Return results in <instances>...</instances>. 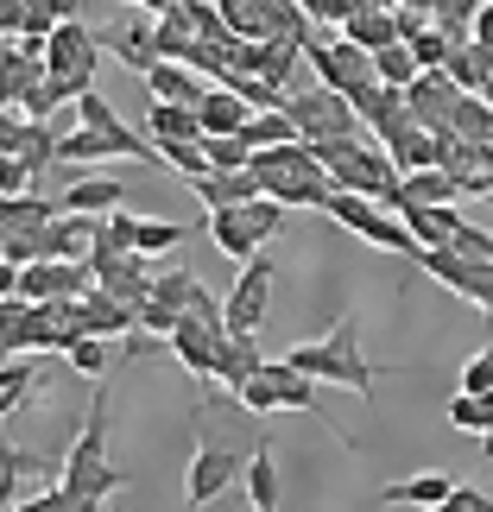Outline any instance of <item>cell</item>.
<instances>
[{
	"instance_id": "obj_21",
	"label": "cell",
	"mask_w": 493,
	"mask_h": 512,
	"mask_svg": "<svg viewBox=\"0 0 493 512\" xmlns=\"http://www.w3.org/2000/svg\"><path fill=\"white\" fill-rule=\"evenodd\" d=\"M247 506L253 512H279V500H285V487H279V456H272V443H260L247 456Z\"/></svg>"
},
{
	"instance_id": "obj_20",
	"label": "cell",
	"mask_w": 493,
	"mask_h": 512,
	"mask_svg": "<svg viewBox=\"0 0 493 512\" xmlns=\"http://www.w3.org/2000/svg\"><path fill=\"white\" fill-rule=\"evenodd\" d=\"M146 133H152V152H165V146H196V140H203V121H196V108H165V102H152V108H146Z\"/></svg>"
},
{
	"instance_id": "obj_38",
	"label": "cell",
	"mask_w": 493,
	"mask_h": 512,
	"mask_svg": "<svg viewBox=\"0 0 493 512\" xmlns=\"http://www.w3.org/2000/svg\"><path fill=\"white\" fill-rule=\"evenodd\" d=\"M0 196H32V171L19 165V159L0 165Z\"/></svg>"
},
{
	"instance_id": "obj_39",
	"label": "cell",
	"mask_w": 493,
	"mask_h": 512,
	"mask_svg": "<svg viewBox=\"0 0 493 512\" xmlns=\"http://www.w3.org/2000/svg\"><path fill=\"white\" fill-rule=\"evenodd\" d=\"M19 133H26V121H19V114H0V152H19Z\"/></svg>"
},
{
	"instance_id": "obj_7",
	"label": "cell",
	"mask_w": 493,
	"mask_h": 512,
	"mask_svg": "<svg viewBox=\"0 0 493 512\" xmlns=\"http://www.w3.org/2000/svg\"><path fill=\"white\" fill-rule=\"evenodd\" d=\"M260 380H266V392H272V411H304V418H323V424L335 430V443L354 449V437L323 411V386H317V380H304V373H298V367H285V361H266Z\"/></svg>"
},
{
	"instance_id": "obj_42",
	"label": "cell",
	"mask_w": 493,
	"mask_h": 512,
	"mask_svg": "<svg viewBox=\"0 0 493 512\" xmlns=\"http://www.w3.org/2000/svg\"><path fill=\"white\" fill-rule=\"evenodd\" d=\"M0 114H7V95H0Z\"/></svg>"
},
{
	"instance_id": "obj_28",
	"label": "cell",
	"mask_w": 493,
	"mask_h": 512,
	"mask_svg": "<svg viewBox=\"0 0 493 512\" xmlns=\"http://www.w3.org/2000/svg\"><path fill=\"white\" fill-rule=\"evenodd\" d=\"M418 57H411V45H392V51H380V57H373V83H380V89H411V83H418Z\"/></svg>"
},
{
	"instance_id": "obj_19",
	"label": "cell",
	"mask_w": 493,
	"mask_h": 512,
	"mask_svg": "<svg viewBox=\"0 0 493 512\" xmlns=\"http://www.w3.org/2000/svg\"><path fill=\"white\" fill-rule=\"evenodd\" d=\"M462 481H449V475H411V481H392L380 487V506H418V512H437L449 506V494H456Z\"/></svg>"
},
{
	"instance_id": "obj_24",
	"label": "cell",
	"mask_w": 493,
	"mask_h": 512,
	"mask_svg": "<svg viewBox=\"0 0 493 512\" xmlns=\"http://www.w3.org/2000/svg\"><path fill=\"white\" fill-rule=\"evenodd\" d=\"M146 89H152V102H165V108H203V95H209L184 64H159L146 76Z\"/></svg>"
},
{
	"instance_id": "obj_1",
	"label": "cell",
	"mask_w": 493,
	"mask_h": 512,
	"mask_svg": "<svg viewBox=\"0 0 493 512\" xmlns=\"http://www.w3.org/2000/svg\"><path fill=\"white\" fill-rule=\"evenodd\" d=\"M285 367H298L304 380H317V386H348V392H361V399H373V373L380 367H367V354H361V317H335V329L323 342H298L285 354Z\"/></svg>"
},
{
	"instance_id": "obj_31",
	"label": "cell",
	"mask_w": 493,
	"mask_h": 512,
	"mask_svg": "<svg viewBox=\"0 0 493 512\" xmlns=\"http://www.w3.org/2000/svg\"><path fill=\"white\" fill-rule=\"evenodd\" d=\"M405 45H411V57H418V70H424V76H430V70H443V64H449V51H456L437 26H418V32L405 38Z\"/></svg>"
},
{
	"instance_id": "obj_29",
	"label": "cell",
	"mask_w": 493,
	"mask_h": 512,
	"mask_svg": "<svg viewBox=\"0 0 493 512\" xmlns=\"http://www.w3.org/2000/svg\"><path fill=\"white\" fill-rule=\"evenodd\" d=\"M184 241H190V228H184V222H140V241H133V253L159 266L165 253H177Z\"/></svg>"
},
{
	"instance_id": "obj_43",
	"label": "cell",
	"mask_w": 493,
	"mask_h": 512,
	"mask_svg": "<svg viewBox=\"0 0 493 512\" xmlns=\"http://www.w3.org/2000/svg\"><path fill=\"white\" fill-rule=\"evenodd\" d=\"M0 165H7V152H0Z\"/></svg>"
},
{
	"instance_id": "obj_34",
	"label": "cell",
	"mask_w": 493,
	"mask_h": 512,
	"mask_svg": "<svg viewBox=\"0 0 493 512\" xmlns=\"http://www.w3.org/2000/svg\"><path fill=\"white\" fill-rule=\"evenodd\" d=\"M247 222H253V234H260V247H266V241H279V234L291 228V215L272 203V196H260V203H247Z\"/></svg>"
},
{
	"instance_id": "obj_8",
	"label": "cell",
	"mask_w": 493,
	"mask_h": 512,
	"mask_svg": "<svg viewBox=\"0 0 493 512\" xmlns=\"http://www.w3.org/2000/svg\"><path fill=\"white\" fill-rule=\"evenodd\" d=\"M418 266H424L437 285H449L456 298H468L475 310H487V323H493V266H475V260H462V253H449V247L424 253Z\"/></svg>"
},
{
	"instance_id": "obj_11",
	"label": "cell",
	"mask_w": 493,
	"mask_h": 512,
	"mask_svg": "<svg viewBox=\"0 0 493 512\" xmlns=\"http://www.w3.org/2000/svg\"><path fill=\"white\" fill-rule=\"evenodd\" d=\"M342 38H348V45H361L367 57H380V51H392V45H405V38H399V13L380 7V0H361V7H354V19L342 26Z\"/></svg>"
},
{
	"instance_id": "obj_9",
	"label": "cell",
	"mask_w": 493,
	"mask_h": 512,
	"mask_svg": "<svg viewBox=\"0 0 493 512\" xmlns=\"http://www.w3.org/2000/svg\"><path fill=\"white\" fill-rule=\"evenodd\" d=\"M102 51H114L121 64H133L140 76H152V70L165 64V57H159V19H146V13H121V19H114V26L102 32Z\"/></svg>"
},
{
	"instance_id": "obj_16",
	"label": "cell",
	"mask_w": 493,
	"mask_h": 512,
	"mask_svg": "<svg viewBox=\"0 0 493 512\" xmlns=\"http://www.w3.org/2000/svg\"><path fill=\"white\" fill-rule=\"evenodd\" d=\"M196 121H203V140H241V133L253 127V108L234 102L228 89H209L203 108H196Z\"/></svg>"
},
{
	"instance_id": "obj_15",
	"label": "cell",
	"mask_w": 493,
	"mask_h": 512,
	"mask_svg": "<svg viewBox=\"0 0 493 512\" xmlns=\"http://www.w3.org/2000/svg\"><path fill=\"white\" fill-rule=\"evenodd\" d=\"M260 373H266V354L253 348V336H228V342H222V354H215V380H222L234 399H241V392L260 380Z\"/></svg>"
},
{
	"instance_id": "obj_41",
	"label": "cell",
	"mask_w": 493,
	"mask_h": 512,
	"mask_svg": "<svg viewBox=\"0 0 493 512\" xmlns=\"http://www.w3.org/2000/svg\"><path fill=\"white\" fill-rule=\"evenodd\" d=\"M481 102H487V108H493V89H487V95H481Z\"/></svg>"
},
{
	"instance_id": "obj_10",
	"label": "cell",
	"mask_w": 493,
	"mask_h": 512,
	"mask_svg": "<svg viewBox=\"0 0 493 512\" xmlns=\"http://www.w3.org/2000/svg\"><path fill=\"white\" fill-rule=\"evenodd\" d=\"M405 102H411L424 133H449V121H456V108H462V89L449 83L443 70H430V76H418V83L405 89Z\"/></svg>"
},
{
	"instance_id": "obj_4",
	"label": "cell",
	"mask_w": 493,
	"mask_h": 512,
	"mask_svg": "<svg viewBox=\"0 0 493 512\" xmlns=\"http://www.w3.org/2000/svg\"><path fill=\"white\" fill-rule=\"evenodd\" d=\"M304 57L317 70V89H329V95H348L354 102V95L373 89V57L361 45H348V38H310Z\"/></svg>"
},
{
	"instance_id": "obj_5",
	"label": "cell",
	"mask_w": 493,
	"mask_h": 512,
	"mask_svg": "<svg viewBox=\"0 0 493 512\" xmlns=\"http://www.w3.org/2000/svg\"><path fill=\"white\" fill-rule=\"evenodd\" d=\"M247 475V456L241 449H228V443H196V456H190V481H184V512H203L209 500H222L228 494V481H241Z\"/></svg>"
},
{
	"instance_id": "obj_40",
	"label": "cell",
	"mask_w": 493,
	"mask_h": 512,
	"mask_svg": "<svg viewBox=\"0 0 493 512\" xmlns=\"http://www.w3.org/2000/svg\"><path fill=\"white\" fill-rule=\"evenodd\" d=\"M475 45L493 51V0H481V13H475Z\"/></svg>"
},
{
	"instance_id": "obj_30",
	"label": "cell",
	"mask_w": 493,
	"mask_h": 512,
	"mask_svg": "<svg viewBox=\"0 0 493 512\" xmlns=\"http://www.w3.org/2000/svg\"><path fill=\"white\" fill-rule=\"evenodd\" d=\"M241 140L253 152H279V146H298V127H291V114L279 108V114H253V127L241 133Z\"/></svg>"
},
{
	"instance_id": "obj_17",
	"label": "cell",
	"mask_w": 493,
	"mask_h": 512,
	"mask_svg": "<svg viewBox=\"0 0 493 512\" xmlns=\"http://www.w3.org/2000/svg\"><path fill=\"white\" fill-rule=\"evenodd\" d=\"M196 203H203L209 215H222V209H247V203H260V177L253 171H234V177H196Z\"/></svg>"
},
{
	"instance_id": "obj_6",
	"label": "cell",
	"mask_w": 493,
	"mask_h": 512,
	"mask_svg": "<svg viewBox=\"0 0 493 512\" xmlns=\"http://www.w3.org/2000/svg\"><path fill=\"white\" fill-rule=\"evenodd\" d=\"M266 310H272V260L260 253V260H247V266H241L234 291L222 298V323H228V336H260Z\"/></svg>"
},
{
	"instance_id": "obj_14",
	"label": "cell",
	"mask_w": 493,
	"mask_h": 512,
	"mask_svg": "<svg viewBox=\"0 0 493 512\" xmlns=\"http://www.w3.org/2000/svg\"><path fill=\"white\" fill-rule=\"evenodd\" d=\"M298 57H304L298 38H266V45H247V70H241V76H260V83H272V89L285 95L291 70H298Z\"/></svg>"
},
{
	"instance_id": "obj_2",
	"label": "cell",
	"mask_w": 493,
	"mask_h": 512,
	"mask_svg": "<svg viewBox=\"0 0 493 512\" xmlns=\"http://www.w3.org/2000/svg\"><path fill=\"white\" fill-rule=\"evenodd\" d=\"M291 127H298L304 146H335V140H367V121L354 114L348 95H329V89H304L285 102Z\"/></svg>"
},
{
	"instance_id": "obj_33",
	"label": "cell",
	"mask_w": 493,
	"mask_h": 512,
	"mask_svg": "<svg viewBox=\"0 0 493 512\" xmlns=\"http://www.w3.org/2000/svg\"><path fill=\"white\" fill-rule=\"evenodd\" d=\"M462 399H493V342L481 354H468L462 367Z\"/></svg>"
},
{
	"instance_id": "obj_35",
	"label": "cell",
	"mask_w": 493,
	"mask_h": 512,
	"mask_svg": "<svg viewBox=\"0 0 493 512\" xmlns=\"http://www.w3.org/2000/svg\"><path fill=\"white\" fill-rule=\"evenodd\" d=\"M64 361H70L76 373H89V380H95V386H102V373L114 367V354H108V342H76V348L64 354Z\"/></svg>"
},
{
	"instance_id": "obj_25",
	"label": "cell",
	"mask_w": 493,
	"mask_h": 512,
	"mask_svg": "<svg viewBox=\"0 0 493 512\" xmlns=\"http://www.w3.org/2000/svg\"><path fill=\"white\" fill-rule=\"evenodd\" d=\"M32 380H38V361H0V424L38 405Z\"/></svg>"
},
{
	"instance_id": "obj_23",
	"label": "cell",
	"mask_w": 493,
	"mask_h": 512,
	"mask_svg": "<svg viewBox=\"0 0 493 512\" xmlns=\"http://www.w3.org/2000/svg\"><path fill=\"white\" fill-rule=\"evenodd\" d=\"M443 76H449L462 95H487V89H493V51L456 45V51H449V64H443Z\"/></svg>"
},
{
	"instance_id": "obj_12",
	"label": "cell",
	"mask_w": 493,
	"mask_h": 512,
	"mask_svg": "<svg viewBox=\"0 0 493 512\" xmlns=\"http://www.w3.org/2000/svg\"><path fill=\"white\" fill-rule=\"evenodd\" d=\"M222 329H203V323H177L171 329V354H177V361H184L190 373H196V380H215V354H222Z\"/></svg>"
},
{
	"instance_id": "obj_3",
	"label": "cell",
	"mask_w": 493,
	"mask_h": 512,
	"mask_svg": "<svg viewBox=\"0 0 493 512\" xmlns=\"http://www.w3.org/2000/svg\"><path fill=\"white\" fill-rule=\"evenodd\" d=\"M45 70L76 95V102H83V95L95 89V70H102V32H89L83 19H64L57 38L45 45Z\"/></svg>"
},
{
	"instance_id": "obj_27",
	"label": "cell",
	"mask_w": 493,
	"mask_h": 512,
	"mask_svg": "<svg viewBox=\"0 0 493 512\" xmlns=\"http://www.w3.org/2000/svg\"><path fill=\"white\" fill-rule=\"evenodd\" d=\"M475 0H437V7H430V26H437L449 45H475Z\"/></svg>"
},
{
	"instance_id": "obj_36",
	"label": "cell",
	"mask_w": 493,
	"mask_h": 512,
	"mask_svg": "<svg viewBox=\"0 0 493 512\" xmlns=\"http://www.w3.org/2000/svg\"><path fill=\"white\" fill-rule=\"evenodd\" d=\"M159 159H165L177 177H190V184H196V177H209V152H203V140H196V146H165Z\"/></svg>"
},
{
	"instance_id": "obj_26",
	"label": "cell",
	"mask_w": 493,
	"mask_h": 512,
	"mask_svg": "<svg viewBox=\"0 0 493 512\" xmlns=\"http://www.w3.org/2000/svg\"><path fill=\"white\" fill-rule=\"evenodd\" d=\"M196 291H203V285H196V272H190V266H159V279H152V304H165L171 317L184 323V317H190V304H196Z\"/></svg>"
},
{
	"instance_id": "obj_13",
	"label": "cell",
	"mask_w": 493,
	"mask_h": 512,
	"mask_svg": "<svg viewBox=\"0 0 493 512\" xmlns=\"http://www.w3.org/2000/svg\"><path fill=\"white\" fill-rule=\"evenodd\" d=\"M127 203V190H121V177H70V190H64V215H121Z\"/></svg>"
},
{
	"instance_id": "obj_18",
	"label": "cell",
	"mask_w": 493,
	"mask_h": 512,
	"mask_svg": "<svg viewBox=\"0 0 493 512\" xmlns=\"http://www.w3.org/2000/svg\"><path fill=\"white\" fill-rule=\"evenodd\" d=\"M45 57H32V51H19V45H0V95H7V108H19L26 95L45 83Z\"/></svg>"
},
{
	"instance_id": "obj_37",
	"label": "cell",
	"mask_w": 493,
	"mask_h": 512,
	"mask_svg": "<svg viewBox=\"0 0 493 512\" xmlns=\"http://www.w3.org/2000/svg\"><path fill=\"white\" fill-rule=\"evenodd\" d=\"M354 7H361V0H304V13L317 19V26H348Z\"/></svg>"
},
{
	"instance_id": "obj_22",
	"label": "cell",
	"mask_w": 493,
	"mask_h": 512,
	"mask_svg": "<svg viewBox=\"0 0 493 512\" xmlns=\"http://www.w3.org/2000/svg\"><path fill=\"white\" fill-rule=\"evenodd\" d=\"M209 241L228 253V260H260V234H253L247 222V209H222V215H209Z\"/></svg>"
},
{
	"instance_id": "obj_32",
	"label": "cell",
	"mask_w": 493,
	"mask_h": 512,
	"mask_svg": "<svg viewBox=\"0 0 493 512\" xmlns=\"http://www.w3.org/2000/svg\"><path fill=\"white\" fill-rule=\"evenodd\" d=\"M449 424H456V430H475V437L487 443L493 437V399H456V405H449Z\"/></svg>"
}]
</instances>
